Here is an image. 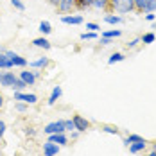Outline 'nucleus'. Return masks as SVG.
I'll return each mask as SVG.
<instances>
[{
  "label": "nucleus",
  "mask_w": 156,
  "mask_h": 156,
  "mask_svg": "<svg viewBox=\"0 0 156 156\" xmlns=\"http://www.w3.org/2000/svg\"><path fill=\"white\" fill-rule=\"evenodd\" d=\"M106 11H117V13H129L135 11V0H109Z\"/></svg>",
  "instance_id": "obj_1"
},
{
  "label": "nucleus",
  "mask_w": 156,
  "mask_h": 156,
  "mask_svg": "<svg viewBox=\"0 0 156 156\" xmlns=\"http://www.w3.org/2000/svg\"><path fill=\"white\" fill-rule=\"evenodd\" d=\"M66 129H65V122L63 120H56V122H50V124L45 126V129H43V133H47V135H56V133H65Z\"/></svg>",
  "instance_id": "obj_2"
},
{
  "label": "nucleus",
  "mask_w": 156,
  "mask_h": 156,
  "mask_svg": "<svg viewBox=\"0 0 156 156\" xmlns=\"http://www.w3.org/2000/svg\"><path fill=\"white\" fill-rule=\"evenodd\" d=\"M4 52H5V56L9 58V61L13 63V66H27V59H25V58L15 54L13 50H4Z\"/></svg>",
  "instance_id": "obj_3"
},
{
  "label": "nucleus",
  "mask_w": 156,
  "mask_h": 156,
  "mask_svg": "<svg viewBox=\"0 0 156 156\" xmlns=\"http://www.w3.org/2000/svg\"><path fill=\"white\" fill-rule=\"evenodd\" d=\"M15 101H23L25 104H36V102H38V95L23 94V92H15Z\"/></svg>",
  "instance_id": "obj_4"
},
{
  "label": "nucleus",
  "mask_w": 156,
  "mask_h": 156,
  "mask_svg": "<svg viewBox=\"0 0 156 156\" xmlns=\"http://www.w3.org/2000/svg\"><path fill=\"white\" fill-rule=\"evenodd\" d=\"M16 76L13 74V72H0V86H13L16 81Z\"/></svg>",
  "instance_id": "obj_5"
},
{
  "label": "nucleus",
  "mask_w": 156,
  "mask_h": 156,
  "mask_svg": "<svg viewBox=\"0 0 156 156\" xmlns=\"http://www.w3.org/2000/svg\"><path fill=\"white\" fill-rule=\"evenodd\" d=\"M59 153V145L58 144H54V142L47 140L43 144V156H58Z\"/></svg>",
  "instance_id": "obj_6"
},
{
  "label": "nucleus",
  "mask_w": 156,
  "mask_h": 156,
  "mask_svg": "<svg viewBox=\"0 0 156 156\" xmlns=\"http://www.w3.org/2000/svg\"><path fill=\"white\" fill-rule=\"evenodd\" d=\"M72 120H74V126H76V131H86L90 127V122L84 117H81V115H76Z\"/></svg>",
  "instance_id": "obj_7"
},
{
  "label": "nucleus",
  "mask_w": 156,
  "mask_h": 156,
  "mask_svg": "<svg viewBox=\"0 0 156 156\" xmlns=\"http://www.w3.org/2000/svg\"><path fill=\"white\" fill-rule=\"evenodd\" d=\"M58 7H59L61 13H72L76 9V0H61L58 4Z\"/></svg>",
  "instance_id": "obj_8"
},
{
  "label": "nucleus",
  "mask_w": 156,
  "mask_h": 156,
  "mask_svg": "<svg viewBox=\"0 0 156 156\" xmlns=\"http://www.w3.org/2000/svg\"><path fill=\"white\" fill-rule=\"evenodd\" d=\"M36 74L34 72H29V70H23V72H20V79L27 84V86H32L34 84V81H36Z\"/></svg>",
  "instance_id": "obj_9"
},
{
  "label": "nucleus",
  "mask_w": 156,
  "mask_h": 156,
  "mask_svg": "<svg viewBox=\"0 0 156 156\" xmlns=\"http://www.w3.org/2000/svg\"><path fill=\"white\" fill-rule=\"evenodd\" d=\"M48 140L54 142V144H58L59 147L68 144V138H66V135H65V133H56V135H48Z\"/></svg>",
  "instance_id": "obj_10"
},
{
  "label": "nucleus",
  "mask_w": 156,
  "mask_h": 156,
  "mask_svg": "<svg viewBox=\"0 0 156 156\" xmlns=\"http://www.w3.org/2000/svg\"><path fill=\"white\" fill-rule=\"evenodd\" d=\"M61 22L63 23H68V25H79V23H83V16H70V15H66V16H63L61 18Z\"/></svg>",
  "instance_id": "obj_11"
},
{
  "label": "nucleus",
  "mask_w": 156,
  "mask_h": 156,
  "mask_svg": "<svg viewBox=\"0 0 156 156\" xmlns=\"http://www.w3.org/2000/svg\"><path fill=\"white\" fill-rule=\"evenodd\" d=\"M32 45H34V47H40V48H45V50H48V48L52 47L47 38H34V40H32Z\"/></svg>",
  "instance_id": "obj_12"
},
{
  "label": "nucleus",
  "mask_w": 156,
  "mask_h": 156,
  "mask_svg": "<svg viewBox=\"0 0 156 156\" xmlns=\"http://www.w3.org/2000/svg\"><path fill=\"white\" fill-rule=\"evenodd\" d=\"M147 147V142L142 140V142H135V144H131L129 145V153H133V154H136V153H140Z\"/></svg>",
  "instance_id": "obj_13"
},
{
  "label": "nucleus",
  "mask_w": 156,
  "mask_h": 156,
  "mask_svg": "<svg viewBox=\"0 0 156 156\" xmlns=\"http://www.w3.org/2000/svg\"><path fill=\"white\" fill-rule=\"evenodd\" d=\"M63 95V90H61V86H54V90H52V94H50V97H48V104L52 106L59 97Z\"/></svg>",
  "instance_id": "obj_14"
},
{
  "label": "nucleus",
  "mask_w": 156,
  "mask_h": 156,
  "mask_svg": "<svg viewBox=\"0 0 156 156\" xmlns=\"http://www.w3.org/2000/svg\"><path fill=\"white\" fill-rule=\"evenodd\" d=\"M92 5H94V0H76V9H79V11H84Z\"/></svg>",
  "instance_id": "obj_15"
},
{
  "label": "nucleus",
  "mask_w": 156,
  "mask_h": 156,
  "mask_svg": "<svg viewBox=\"0 0 156 156\" xmlns=\"http://www.w3.org/2000/svg\"><path fill=\"white\" fill-rule=\"evenodd\" d=\"M47 65H48V58H40V59H36V61L29 63V66H32V68H45Z\"/></svg>",
  "instance_id": "obj_16"
},
{
  "label": "nucleus",
  "mask_w": 156,
  "mask_h": 156,
  "mask_svg": "<svg viewBox=\"0 0 156 156\" xmlns=\"http://www.w3.org/2000/svg\"><path fill=\"white\" fill-rule=\"evenodd\" d=\"M0 68H13V63L9 61V58L5 56V52H0Z\"/></svg>",
  "instance_id": "obj_17"
},
{
  "label": "nucleus",
  "mask_w": 156,
  "mask_h": 156,
  "mask_svg": "<svg viewBox=\"0 0 156 156\" xmlns=\"http://www.w3.org/2000/svg\"><path fill=\"white\" fill-rule=\"evenodd\" d=\"M124 59H126V56H124V54H120V52H115V54H111V56H109L108 63H109V65H115V63L124 61Z\"/></svg>",
  "instance_id": "obj_18"
},
{
  "label": "nucleus",
  "mask_w": 156,
  "mask_h": 156,
  "mask_svg": "<svg viewBox=\"0 0 156 156\" xmlns=\"http://www.w3.org/2000/svg\"><path fill=\"white\" fill-rule=\"evenodd\" d=\"M156 11V0H145L144 13H154Z\"/></svg>",
  "instance_id": "obj_19"
},
{
  "label": "nucleus",
  "mask_w": 156,
  "mask_h": 156,
  "mask_svg": "<svg viewBox=\"0 0 156 156\" xmlns=\"http://www.w3.org/2000/svg\"><path fill=\"white\" fill-rule=\"evenodd\" d=\"M142 140H144V138H142L140 135H129L127 138H124V145L129 147L131 144H135V142H142Z\"/></svg>",
  "instance_id": "obj_20"
},
{
  "label": "nucleus",
  "mask_w": 156,
  "mask_h": 156,
  "mask_svg": "<svg viewBox=\"0 0 156 156\" xmlns=\"http://www.w3.org/2000/svg\"><path fill=\"white\" fill-rule=\"evenodd\" d=\"M108 4H109V0H94V7L102 9V11H106V9H108Z\"/></svg>",
  "instance_id": "obj_21"
},
{
  "label": "nucleus",
  "mask_w": 156,
  "mask_h": 156,
  "mask_svg": "<svg viewBox=\"0 0 156 156\" xmlns=\"http://www.w3.org/2000/svg\"><path fill=\"white\" fill-rule=\"evenodd\" d=\"M154 40H156L154 32H147V34H144V36L140 38V41H144V43H147V45H149V43H153Z\"/></svg>",
  "instance_id": "obj_22"
},
{
  "label": "nucleus",
  "mask_w": 156,
  "mask_h": 156,
  "mask_svg": "<svg viewBox=\"0 0 156 156\" xmlns=\"http://www.w3.org/2000/svg\"><path fill=\"white\" fill-rule=\"evenodd\" d=\"M50 31H52V27H50V23H48L47 20H43V22L40 23V32H43V34H48Z\"/></svg>",
  "instance_id": "obj_23"
},
{
  "label": "nucleus",
  "mask_w": 156,
  "mask_h": 156,
  "mask_svg": "<svg viewBox=\"0 0 156 156\" xmlns=\"http://www.w3.org/2000/svg\"><path fill=\"white\" fill-rule=\"evenodd\" d=\"M102 131H104V133H109V135H115V136H119V135H120V131H119L117 127H113V126H104V127H102Z\"/></svg>",
  "instance_id": "obj_24"
},
{
  "label": "nucleus",
  "mask_w": 156,
  "mask_h": 156,
  "mask_svg": "<svg viewBox=\"0 0 156 156\" xmlns=\"http://www.w3.org/2000/svg\"><path fill=\"white\" fill-rule=\"evenodd\" d=\"M25 86H27V84H25V83H23L22 79H16V81H15V84H13L11 88H15L16 92H22V90H23Z\"/></svg>",
  "instance_id": "obj_25"
},
{
  "label": "nucleus",
  "mask_w": 156,
  "mask_h": 156,
  "mask_svg": "<svg viewBox=\"0 0 156 156\" xmlns=\"http://www.w3.org/2000/svg\"><path fill=\"white\" fill-rule=\"evenodd\" d=\"M104 20H106V23H120V22H122L120 16H113V15H108Z\"/></svg>",
  "instance_id": "obj_26"
},
{
  "label": "nucleus",
  "mask_w": 156,
  "mask_h": 156,
  "mask_svg": "<svg viewBox=\"0 0 156 156\" xmlns=\"http://www.w3.org/2000/svg\"><path fill=\"white\" fill-rule=\"evenodd\" d=\"M81 40H83V41H86V40H97V34H95V32H83V34H81Z\"/></svg>",
  "instance_id": "obj_27"
},
{
  "label": "nucleus",
  "mask_w": 156,
  "mask_h": 156,
  "mask_svg": "<svg viewBox=\"0 0 156 156\" xmlns=\"http://www.w3.org/2000/svg\"><path fill=\"white\" fill-rule=\"evenodd\" d=\"M144 5H145V0H135V11L136 13H144Z\"/></svg>",
  "instance_id": "obj_28"
},
{
  "label": "nucleus",
  "mask_w": 156,
  "mask_h": 156,
  "mask_svg": "<svg viewBox=\"0 0 156 156\" xmlns=\"http://www.w3.org/2000/svg\"><path fill=\"white\" fill-rule=\"evenodd\" d=\"M120 34H122L120 31H106L102 34V38H119Z\"/></svg>",
  "instance_id": "obj_29"
},
{
  "label": "nucleus",
  "mask_w": 156,
  "mask_h": 156,
  "mask_svg": "<svg viewBox=\"0 0 156 156\" xmlns=\"http://www.w3.org/2000/svg\"><path fill=\"white\" fill-rule=\"evenodd\" d=\"M63 122H65V129H66V131H76L74 120H63Z\"/></svg>",
  "instance_id": "obj_30"
},
{
  "label": "nucleus",
  "mask_w": 156,
  "mask_h": 156,
  "mask_svg": "<svg viewBox=\"0 0 156 156\" xmlns=\"http://www.w3.org/2000/svg\"><path fill=\"white\" fill-rule=\"evenodd\" d=\"M11 4L15 5V7L18 9V11H25V5H23V4H22L20 0H11Z\"/></svg>",
  "instance_id": "obj_31"
},
{
  "label": "nucleus",
  "mask_w": 156,
  "mask_h": 156,
  "mask_svg": "<svg viewBox=\"0 0 156 156\" xmlns=\"http://www.w3.org/2000/svg\"><path fill=\"white\" fill-rule=\"evenodd\" d=\"M86 29H88V31H92V32H95V31H99L101 27H99L97 23H86Z\"/></svg>",
  "instance_id": "obj_32"
},
{
  "label": "nucleus",
  "mask_w": 156,
  "mask_h": 156,
  "mask_svg": "<svg viewBox=\"0 0 156 156\" xmlns=\"http://www.w3.org/2000/svg\"><path fill=\"white\" fill-rule=\"evenodd\" d=\"M16 109L23 113V111H27V104H23V102H18V104H16Z\"/></svg>",
  "instance_id": "obj_33"
},
{
  "label": "nucleus",
  "mask_w": 156,
  "mask_h": 156,
  "mask_svg": "<svg viewBox=\"0 0 156 156\" xmlns=\"http://www.w3.org/2000/svg\"><path fill=\"white\" fill-rule=\"evenodd\" d=\"M4 133H5V122H4V120H0V138L4 136Z\"/></svg>",
  "instance_id": "obj_34"
},
{
  "label": "nucleus",
  "mask_w": 156,
  "mask_h": 156,
  "mask_svg": "<svg viewBox=\"0 0 156 156\" xmlns=\"http://www.w3.org/2000/svg\"><path fill=\"white\" fill-rule=\"evenodd\" d=\"M111 43V38H101V45H109Z\"/></svg>",
  "instance_id": "obj_35"
},
{
  "label": "nucleus",
  "mask_w": 156,
  "mask_h": 156,
  "mask_svg": "<svg viewBox=\"0 0 156 156\" xmlns=\"http://www.w3.org/2000/svg\"><path fill=\"white\" fill-rule=\"evenodd\" d=\"M145 20H149V22H154V15H153V13H147V15H145Z\"/></svg>",
  "instance_id": "obj_36"
},
{
  "label": "nucleus",
  "mask_w": 156,
  "mask_h": 156,
  "mask_svg": "<svg viewBox=\"0 0 156 156\" xmlns=\"http://www.w3.org/2000/svg\"><path fill=\"white\" fill-rule=\"evenodd\" d=\"M136 43H140V38H136V40H133L131 43H127L129 47H136Z\"/></svg>",
  "instance_id": "obj_37"
},
{
  "label": "nucleus",
  "mask_w": 156,
  "mask_h": 156,
  "mask_svg": "<svg viewBox=\"0 0 156 156\" xmlns=\"http://www.w3.org/2000/svg\"><path fill=\"white\" fill-rule=\"evenodd\" d=\"M48 2H50V4H52V5H58V4H59V2H61V0H48Z\"/></svg>",
  "instance_id": "obj_38"
},
{
  "label": "nucleus",
  "mask_w": 156,
  "mask_h": 156,
  "mask_svg": "<svg viewBox=\"0 0 156 156\" xmlns=\"http://www.w3.org/2000/svg\"><path fill=\"white\" fill-rule=\"evenodd\" d=\"M2 106H4V97L0 95V109H2Z\"/></svg>",
  "instance_id": "obj_39"
},
{
  "label": "nucleus",
  "mask_w": 156,
  "mask_h": 156,
  "mask_svg": "<svg viewBox=\"0 0 156 156\" xmlns=\"http://www.w3.org/2000/svg\"><path fill=\"white\" fill-rule=\"evenodd\" d=\"M149 156H156V153H154V151H153V153H151V154H149Z\"/></svg>",
  "instance_id": "obj_40"
},
{
  "label": "nucleus",
  "mask_w": 156,
  "mask_h": 156,
  "mask_svg": "<svg viewBox=\"0 0 156 156\" xmlns=\"http://www.w3.org/2000/svg\"><path fill=\"white\" fill-rule=\"evenodd\" d=\"M154 153H156V144H154Z\"/></svg>",
  "instance_id": "obj_41"
}]
</instances>
